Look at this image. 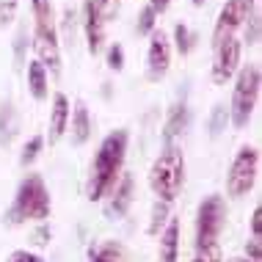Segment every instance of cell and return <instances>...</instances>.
Returning <instances> with one entry per match:
<instances>
[{
    "instance_id": "obj_1",
    "label": "cell",
    "mask_w": 262,
    "mask_h": 262,
    "mask_svg": "<svg viewBox=\"0 0 262 262\" xmlns=\"http://www.w3.org/2000/svg\"><path fill=\"white\" fill-rule=\"evenodd\" d=\"M127 130H113L102 138L100 149H97L94 166H91V182H89V199L100 202L113 190V185L119 182L127 158Z\"/></svg>"
},
{
    "instance_id": "obj_2",
    "label": "cell",
    "mask_w": 262,
    "mask_h": 262,
    "mask_svg": "<svg viewBox=\"0 0 262 262\" xmlns=\"http://www.w3.org/2000/svg\"><path fill=\"white\" fill-rule=\"evenodd\" d=\"M50 190H47L45 180L39 174H28L17 188V196H14V204L6 215L9 224H23V221H36L45 224L50 218Z\"/></svg>"
},
{
    "instance_id": "obj_3",
    "label": "cell",
    "mask_w": 262,
    "mask_h": 262,
    "mask_svg": "<svg viewBox=\"0 0 262 262\" xmlns=\"http://www.w3.org/2000/svg\"><path fill=\"white\" fill-rule=\"evenodd\" d=\"M185 185V155L177 144H168L149 168V188L160 202L171 204Z\"/></svg>"
},
{
    "instance_id": "obj_4",
    "label": "cell",
    "mask_w": 262,
    "mask_h": 262,
    "mask_svg": "<svg viewBox=\"0 0 262 262\" xmlns=\"http://www.w3.org/2000/svg\"><path fill=\"white\" fill-rule=\"evenodd\" d=\"M235 86H232V102H229V122L243 130L246 124L251 122L254 111H257L259 102V89H262V75L257 63H246V67L237 69V75L232 77Z\"/></svg>"
},
{
    "instance_id": "obj_5",
    "label": "cell",
    "mask_w": 262,
    "mask_h": 262,
    "mask_svg": "<svg viewBox=\"0 0 262 262\" xmlns=\"http://www.w3.org/2000/svg\"><path fill=\"white\" fill-rule=\"evenodd\" d=\"M257 174H259V149L257 146H240L237 155L232 158L229 174H226V193L232 199L251 193Z\"/></svg>"
},
{
    "instance_id": "obj_6",
    "label": "cell",
    "mask_w": 262,
    "mask_h": 262,
    "mask_svg": "<svg viewBox=\"0 0 262 262\" xmlns=\"http://www.w3.org/2000/svg\"><path fill=\"white\" fill-rule=\"evenodd\" d=\"M224 224H226L224 199L215 193L204 196V202L199 204V212H196V251L218 246V235H221Z\"/></svg>"
},
{
    "instance_id": "obj_7",
    "label": "cell",
    "mask_w": 262,
    "mask_h": 262,
    "mask_svg": "<svg viewBox=\"0 0 262 262\" xmlns=\"http://www.w3.org/2000/svg\"><path fill=\"white\" fill-rule=\"evenodd\" d=\"M240 55H243V45L237 41V36H226L218 45H212V67L210 77L215 86H226L240 69Z\"/></svg>"
},
{
    "instance_id": "obj_8",
    "label": "cell",
    "mask_w": 262,
    "mask_h": 262,
    "mask_svg": "<svg viewBox=\"0 0 262 262\" xmlns=\"http://www.w3.org/2000/svg\"><path fill=\"white\" fill-rule=\"evenodd\" d=\"M33 53H36V61L45 67L47 75H61V39L55 23L33 25Z\"/></svg>"
},
{
    "instance_id": "obj_9",
    "label": "cell",
    "mask_w": 262,
    "mask_h": 262,
    "mask_svg": "<svg viewBox=\"0 0 262 262\" xmlns=\"http://www.w3.org/2000/svg\"><path fill=\"white\" fill-rule=\"evenodd\" d=\"M254 11H257L254 0H226L218 11L215 28H212V45H218L226 36H235V31L249 23Z\"/></svg>"
},
{
    "instance_id": "obj_10",
    "label": "cell",
    "mask_w": 262,
    "mask_h": 262,
    "mask_svg": "<svg viewBox=\"0 0 262 262\" xmlns=\"http://www.w3.org/2000/svg\"><path fill=\"white\" fill-rule=\"evenodd\" d=\"M168 67H171V39L166 31L155 28L149 33V50H146V77L158 83L168 75Z\"/></svg>"
},
{
    "instance_id": "obj_11",
    "label": "cell",
    "mask_w": 262,
    "mask_h": 262,
    "mask_svg": "<svg viewBox=\"0 0 262 262\" xmlns=\"http://www.w3.org/2000/svg\"><path fill=\"white\" fill-rule=\"evenodd\" d=\"M83 33L89 55H100L105 47V17L97 0H83Z\"/></svg>"
},
{
    "instance_id": "obj_12",
    "label": "cell",
    "mask_w": 262,
    "mask_h": 262,
    "mask_svg": "<svg viewBox=\"0 0 262 262\" xmlns=\"http://www.w3.org/2000/svg\"><path fill=\"white\" fill-rule=\"evenodd\" d=\"M69 113H72V105H69V97L67 94H55L53 97V108H50V130H47V144H58L63 138V133L69 130Z\"/></svg>"
},
{
    "instance_id": "obj_13",
    "label": "cell",
    "mask_w": 262,
    "mask_h": 262,
    "mask_svg": "<svg viewBox=\"0 0 262 262\" xmlns=\"http://www.w3.org/2000/svg\"><path fill=\"white\" fill-rule=\"evenodd\" d=\"M190 124V108L185 102H177L171 105V111H168L166 116V124H163V144H174V138H180L182 133L188 130Z\"/></svg>"
},
{
    "instance_id": "obj_14",
    "label": "cell",
    "mask_w": 262,
    "mask_h": 262,
    "mask_svg": "<svg viewBox=\"0 0 262 262\" xmlns=\"http://www.w3.org/2000/svg\"><path fill=\"white\" fill-rule=\"evenodd\" d=\"M69 124H72V146H83L91 138V113L86 102H75V111L69 113Z\"/></svg>"
},
{
    "instance_id": "obj_15",
    "label": "cell",
    "mask_w": 262,
    "mask_h": 262,
    "mask_svg": "<svg viewBox=\"0 0 262 262\" xmlns=\"http://www.w3.org/2000/svg\"><path fill=\"white\" fill-rule=\"evenodd\" d=\"M28 91L36 102H45L50 97V75L45 72V67L36 58L28 63Z\"/></svg>"
},
{
    "instance_id": "obj_16",
    "label": "cell",
    "mask_w": 262,
    "mask_h": 262,
    "mask_svg": "<svg viewBox=\"0 0 262 262\" xmlns=\"http://www.w3.org/2000/svg\"><path fill=\"white\" fill-rule=\"evenodd\" d=\"M180 259V221L168 218L166 232L160 235V262H177Z\"/></svg>"
},
{
    "instance_id": "obj_17",
    "label": "cell",
    "mask_w": 262,
    "mask_h": 262,
    "mask_svg": "<svg viewBox=\"0 0 262 262\" xmlns=\"http://www.w3.org/2000/svg\"><path fill=\"white\" fill-rule=\"evenodd\" d=\"M133 188H136V182H133L130 174H124L122 180L113 185V202H111V212L116 218H122L127 210H130L133 204Z\"/></svg>"
},
{
    "instance_id": "obj_18",
    "label": "cell",
    "mask_w": 262,
    "mask_h": 262,
    "mask_svg": "<svg viewBox=\"0 0 262 262\" xmlns=\"http://www.w3.org/2000/svg\"><path fill=\"white\" fill-rule=\"evenodd\" d=\"M17 130H19L17 108H14L11 102H3L0 105V146H11Z\"/></svg>"
},
{
    "instance_id": "obj_19",
    "label": "cell",
    "mask_w": 262,
    "mask_h": 262,
    "mask_svg": "<svg viewBox=\"0 0 262 262\" xmlns=\"http://www.w3.org/2000/svg\"><path fill=\"white\" fill-rule=\"evenodd\" d=\"M171 50H177L180 55H190V50H193V41H196V36L190 33V28L185 25V23H177L174 25V36H171Z\"/></svg>"
},
{
    "instance_id": "obj_20",
    "label": "cell",
    "mask_w": 262,
    "mask_h": 262,
    "mask_svg": "<svg viewBox=\"0 0 262 262\" xmlns=\"http://www.w3.org/2000/svg\"><path fill=\"white\" fill-rule=\"evenodd\" d=\"M226 124H229V111H226V105H215V108L210 111V119H207L210 138H218V136H221V133L226 130Z\"/></svg>"
},
{
    "instance_id": "obj_21",
    "label": "cell",
    "mask_w": 262,
    "mask_h": 262,
    "mask_svg": "<svg viewBox=\"0 0 262 262\" xmlns=\"http://www.w3.org/2000/svg\"><path fill=\"white\" fill-rule=\"evenodd\" d=\"M31 11H33V25H47V23H55V9H53V0H31Z\"/></svg>"
},
{
    "instance_id": "obj_22",
    "label": "cell",
    "mask_w": 262,
    "mask_h": 262,
    "mask_svg": "<svg viewBox=\"0 0 262 262\" xmlns=\"http://www.w3.org/2000/svg\"><path fill=\"white\" fill-rule=\"evenodd\" d=\"M91 262H124V251L119 243H102L91 254Z\"/></svg>"
},
{
    "instance_id": "obj_23",
    "label": "cell",
    "mask_w": 262,
    "mask_h": 262,
    "mask_svg": "<svg viewBox=\"0 0 262 262\" xmlns=\"http://www.w3.org/2000/svg\"><path fill=\"white\" fill-rule=\"evenodd\" d=\"M158 28V14H155L149 9V3L144 6V9L138 11V23H136V31H138V36H149V33Z\"/></svg>"
},
{
    "instance_id": "obj_24",
    "label": "cell",
    "mask_w": 262,
    "mask_h": 262,
    "mask_svg": "<svg viewBox=\"0 0 262 262\" xmlns=\"http://www.w3.org/2000/svg\"><path fill=\"white\" fill-rule=\"evenodd\" d=\"M168 221V202H155L152 204V221H149V235H160V226Z\"/></svg>"
},
{
    "instance_id": "obj_25",
    "label": "cell",
    "mask_w": 262,
    "mask_h": 262,
    "mask_svg": "<svg viewBox=\"0 0 262 262\" xmlns=\"http://www.w3.org/2000/svg\"><path fill=\"white\" fill-rule=\"evenodd\" d=\"M41 149H45V138H41V136H31V141H28V144L23 146L19 163H23V166H31V163L39 158V152H41Z\"/></svg>"
},
{
    "instance_id": "obj_26",
    "label": "cell",
    "mask_w": 262,
    "mask_h": 262,
    "mask_svg": "<svg viewBox=\"0 0 262 262\" xmlns=\"http://www.w3.org/2000/svg\"><path fill=\"white\" fill-rule=\"evenodd\" d=\"M105 63H108V69H113V72H122V69H124V47L119 45V41L108 45V53H105Z\"/></svg>"
},
{
    "instance_id": "obj_27",
    "label": "cell",
    "mask_w": 262,
    "mask_h": 262,
    "mask_svg": "<svg viewBox=\"0 0 262 262\" xmlns=\"http://www.w3.org/2000/svg\"><path fill=\"white\" fill-rule=\"evenodd\" d=\"M19 0H0V28H9L17 19Z\"/></svg>"
},
{
    "instance_id": "obj_28",
    "label": "cell",
    "mask_w": 262,
    "mask_h": 262,
    "mask_svg": "<svg viewBox=\"0 0 262 262\" xmlns=\"http://www.w3.org/2000/svg\"><path fill=\"white\" fill-rule=\"evenodd\" d=\"M61 25H63V39H67V45L72 47V41H75V9H63Z\"/></svg>"
},
{
    "instance_id": "obj_29",
    "label": "cell",
    "mask_w": 262,
    "mask_h": 262,
    "mask_svg": "<svg viewBox=\"0 0 262 262\" xmlns=\"http://www.w3.org/2000/svg\"><path fill=\"white\" fill-rule=\"evenodd\" d=\"M259 41V14L254 11L251 19L246 23V45H257Z\"/></svg>"
},
{
    "instance_id": "obj_30",
    "label": "cell",
    "mask_w": 262,
    "mask_h": 262,
    "mask_svg": "<svg viewBox=\"0 0 262 262\" xmlns=\"http://www.w3.org/2000/svg\"><path fill=\"white\" fill-rule=\"evenodd\" d=\"M6 262H45V257H41V254L28 251V249H19V251H11Z\"/></svg>"
},
{
    "instance_id": "obj_31",
    "label": "cell",
    "mask_w": 262,
    "mask_h": 262,
    "mask_svg": "<svg viewBox=\"0 0 262 262\" xmlns=\"http://www.w3.org/2000/svg\"><path fill=\"white\" fill-rule=\"evenodd\" d=\"M190 262H221V249L218 246H210V249H202L196 251V257Z\"/></svg>"
},
{
    "instance_id": "obj_32",
    "label": "cell",
    "mask_w": 262,
    "mask_h": 262,
    "mask_svg": "<svg viewBox=\"0 0 262 262\" xmlns=\"http://www.w3.org/2000/svg\"><path fill=\"white\" fill-rule=\"evenodd\" d=\"M246 254H249L246 259H254V262H259V259H262V246H259V237H251L249 243H246Z\"/></svg>"
},
{
    "instance_id": "obj_33",
    "label": "cell",
    "mask_w": 262,
    "mask_h": 262,
    "mask_svg": "<svg viewBox=\"0 0 262 262\" xmlns=\"http://www.w3.org/2000/svg\"><path fill=\"white\" fill-rule=\"evenodd\" d=\"M33 243H36V246H47V243H50V226L41 224L39 229L33 232Z\"/></svg>"
},
{
    "instance_id": "obj_34",
    "label": "cell",
    "mask_w": 262,
    "mask_h": 262,
    "mask_svg": "<svg viewBox=\"0 0 262 262\" xmlns=\"http://www.w3.org/2000/svg\"><path fill=\"white\" fill-rule=\"evenodd\" d=\"M259 232H262V207H254V212H251V235L259 237Z\"/></svg>"
},
{
    "instance_id": "obj_35",
    "label": "cell",
    "mask_w": 262,
    "mask_h": 262,
    "mask_svg": "<svg viewBox=\"0 0 262 262\" xmlns=\"http://www.w3.org/2000/svg\"><path fill=\"white\" fill-rule=\"evenodd\" d=\"M168 6H171V0H149V9H152L155 14H158V17L168 11Z\"/></svg>"
},
{
    "instance_id": "obj_36",
    "label": "cell",
    "mask_w": 262,
    "mask_h": 262,
    "mask_svg": "<svg viewBox=\"0 0 262 262\" xmlns=\"http://www.w3.org/2000/svg\"><path fill=\"white\" fill-rule=\"evenodd\" d=\"M23 47H25V33L17 36V61H23Z\"/></svg>"
},
{
    "instance_id": "obj_37",
    "label": "cell",
    "mask_w": 262,
    "mask_h": 262,
    "mask_svg": "<svg viewBox=\"0 0 262 262\" xmlns=\"http://www.w3.org/2000/svg\"><path fill=\"white\" fill-rule=\"evenodd\" d=\"M190 3H193L196 9H202V6H204V0H190Z\"/></svg>"
},
{
    "instance_id": "obj_38",
    "label": "cell",
    "mask_w": 262,
    "mask_h": 262,
    "mask_svg": "<svg viewBox=\"0 0 262 262\" xmlns=\"http://www.w3.org/2000/svg\"><path fill=\"white\" fill-rule=\"evenodd\" d=\"M232 262H254V259H246V257H235Z\"/></svg>"
}]
</instances>
